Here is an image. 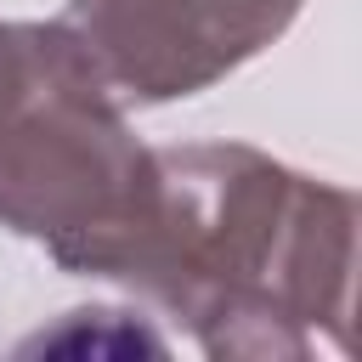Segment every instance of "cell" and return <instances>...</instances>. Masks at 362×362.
Masks as SVG:
<instances>
[{
  "label": "cell",
  "instance_id": "1",
  "mask_svg": "<svg viewBox=\"0 0 362 362\" xmlns=\"http://www.w3.org/2000/svg\"><path fill=\"white\" fill-rule=\"evenodd\" d=\"M356 198L249 141L153 147L136 209L74 266L181 322L215 362H305L345 345Z\"/></svg>",
  "mask_w": 362,
  "mask_h": 362
},
{
  "label": "cell",
  "instance_id": "2",
  "mask_svg": "<svg viewBox=\"0 0 362 362\" xmlns=\"http://www.w3.org/2000/svg\"><path fill=\"white\" fill-rule=\"evenodd\" d=\"M153 147L130 130V107L90 74L68 28L28 23L17 85L0 107V226L45 243L74 266L136 209Z\"/></svg>",
  "mask_w": 362,
  "mask_h": 362
},
{
  "label": "cell",
  "instance_id": "3",
  "mask_svg": "<svg viewBox=\"0 0 362 362\" xmlns=\"http://www.w3.org/2000/svg\"><path fill=\"white\" fill-rule=\"evenodd\" d=\"M305 0H68L57 23L124 107L187 102L277 45Z\"/></svg>",
  "mask_w": 362,
  "mask_h": 362
}]
</instances>
